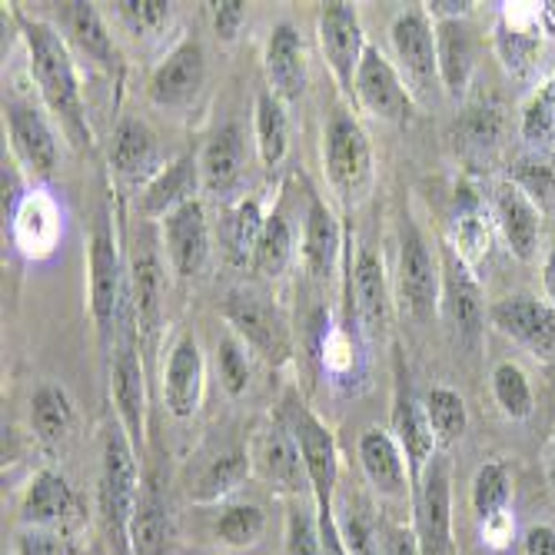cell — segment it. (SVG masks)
<instances>
[{
  "label": "cell",
  "instance_id": "9",
  "mask_svg": "<svg viewBox=\"0 0 555 555\" xmlns=\"http://www.w3.org/2000/svg\"><path fill=\"white\" fill-rule=\"evenodd\" d=\"M399 293L406 299L413 317L426 320L436 313L439 302V263L426 236L416 230V223H402L399 230Z\"/></svg>",
  "mask_w": 555,
  "mask_h": 555
},
{
  "label": "cell",
  "instance_id": "35",
  "mask_svg": "<svg viewBox=\"0 0 555 555\" xmlns=\"http://www.w3.org/2000/svg\"><path fill=\"white\" fill-rule=\"evenodd\" d=\"M249 466H254L249 452H240V449L223 452V456H217L190 486V499L199 502V506H214V502L227 499L249 479Z\"/></svg>",
  "mask_w": 555,
  "mask_h": 555
},
{
  "label": "cell",
  "instance_id": "2",
  "mask_svg": "<svg viewBox=\"0 0 555 555\" xmlns=\"http://www.w3.org/2000/svg\"><path fill=\"white\" fill-rule=\"evenodd\" d=\"M137 449L124 426H114L104 439V469H100V509L117 555H133L130 526L140 509V466Z\"/></svg>",
  "mask_w": 555,
  "mask_h": 555
},
{
  "label": "cell",
  "instance_id": "39",
  "mask_svg": "<svg viewBox=\"0 0 555 555\" xmlns=\"http://www.w3.org/2000/svg\"><path fill=\"white\" fill-rule=\"evenodd\" d=\"M509 499H513V482H509L506 466H502V463L479 466V473L473 479V509H476L479 526L506 516Z\"/></svg>",
  "mask_w": 555,
  "mask_h": 555
},
{
  "label": "cell",
  "instance_id": "19",
  "mask_svg": "<svg viewBox=\"0 0 555 555\" xmlns=\"http://www.w3.org/2000/svg\"><path fill=\"white\" fill-rule=\"evenodd\" d=\"M167 410L177 420H190L199 410V399H204V352H199L193 336H183L167 363Z\"/></svg>",
  "mask_w": 555,
  "mask_h": 555
},
{
  "label": "cell",
  "instance_id": "29",
  "mask_svg": "<svg viewBox=\"0 0 555 555\" xmlns=\"http://www.w3.org/2000/svg\"><path fill=\"white\" fill-rule=\"evenodd\" d=\"M436 61H439L442 87L452 96H460L469 87L473 61H476L473 37H469L463 21H439V27H436Z\"/></svg>",
  "mask_w": 555,
  "mask_h": 555
},
{
  "label": "cell",
  "instance_id": "12",
  "mask_svg": "<svg viewBox=\"0 0 555 555\" xmlns=\"http://www.w3.org/2000/svg\"><path fill=\"white\" fill-rule=\"evenodd\" d=\"M249 460L260 466L263 479L280 495H299L302 489H310L307 463H302V452H299V446H296L286 423H276V426L263 429Z\"/></svg>",
  "mask_w": 555,
  "mask_h": 555
},
{
  "label": "cell",
  "instance_id": "24",
  "mask_svg": "<svg viewBox=\"0 0 555 555\" xmlns=\"http://www.w3.org/2000/svg\"><path fill=\"white\" fill-rule=\"evenodd\" d=\"M196 186H199V164L193 157H180L170 167L157 170L154 180L146 183L143 199H140V214L146 220H157V217L167 220L180 207L193 204Z\"/></svg>",
  "mask_w": 555,
  "mask_h": 555
},
{
  "label": "cell",
  "instance_id": "48",
  "mask_svg": "<svg viewBox=\"0 0 555 555\" xmlns=\"http://www.w3.org/2000/svg\"><path fill=\"white\" fill-rule=\"evenodd\" d=\"M339 513L343 516H336V526H339V535H343V545H346L349 555H383L376 529L360 509L343 506Z\"/></svg>",
  "mask_w": 555,
  "mask_h": 555
},
{
  "label": "cell",
  "instance_id": "58",
  "mask_svg": "<svg viewBox=\"0 0 555 555\" xmlns=\"http://www.w3.org/2000/svg\"><path fill=\"white\" fill-rule=\"evenodd\" d=\"M539 24L548 37H555V0H545V4H539Z\"/></svg>",
  "mask_w": 555,
  "mask_h": 555
},
{
  "label": "cell",
  "instance_id": "30",
  "mask_svg": "<svg viewBox=\"0 0 555 555\" xmlns=\"http://www.w3.org/2000/svg\"><path fill=\"white\" fill-rule=\"evenodd\" d=\"M446 302H449V317L456 323L460 336L466 343H476L482 333V299H479L473 270L463 267L456 257H449V267H446Z\"/></svg>",
  "mask_w": 555,
  "mask_h": 555
},
{
  "label": "cell",
  "instance_id": "42",
  "mask_svg": "<svg viewBox=\"0 0 555 555\" xmlns=\"http://www.w3.org/2000/svg\"><path fill=\"white\" fill-rule=\"evenodd\" d=\"M293 260V230L286 223L283 214L267 217L263 236L257 243V254H254V267L267 276H280Z\"/></svg>",
  "mask_w": 555,
  "mask_h": 555
},
{
  "label": "cell",
  "instance_id": "45",
  "mask_svg": "<svg viewBox=\"0 0 555 555\" xmlns=\"http://www.w3.org/2000/svg\"><path fill=\"white\" fill-rule=\"evenodd\" d=\"M267 529V516L260 506H249V502H240V506H227L220 522H217V539L233 545V548H249L257 545L260 535Z\"/></svg>",
  "mask_w": 555,
  "mask_h": 555
},
{
  "label": "cell",
  "instance_id": "31",
  "mask_svg": "<svg viewBox=\"0 0 555 555\" xmlns=\"http://www.w3.org/2000/svg\"><path fill=\"white\" fill-rule=\"evenodd\" d=\"M77 413H74V399L64 386L57 383H43L34 399H30V426L40 442L57 446L74 433Z\"/></svg>",
  "mask_w": 555,
  "mask_h": 555
},
{
  "label": "cell",
  "instance_id": "49",
  "mask_svg": "<svg viewBox=\"0 0 555 555\" xmlns=\"http://www.w3.org/2000/svg\"><path fill=\"white\" fill-rule=\"evenodd\" d=\"M217 366H220L223 389L230 396H243L246 386H249V360H246V349L233 336L220 339V346H217Z\"/></svg>",
  "mask_w": 555,
  "mask_h": 555
},
{
  "label": "cell",
  "instance_id": "1",
  "mask_svg": "<svg viewBox=\"0 0 555 555\" xmlns=\"http://www.w3.org/2000/svg\"><path fill=\"white\" fill-rule=\"evenodd\" d=\"M21 34H24V43H27L30 74H34V80L40 87L47 111L64 124L67 137L77 146L90 143L80 80H77V67H74V57H70L64 37L50 24L27 21V17H21Z\"/></svg>",
  "mask_w": 555,
  "mask_h": 555
},
{
  "label": "cell",
  "instance_id": "37",
  "mask_svg": "<svg viewBox=\"0 0 555 555\" xmlns=\"http://www.w3.org/2000/svg\"><path fill=\"white\" fill-rule=\"evenodd\" d=\"M67 30L87 57H93L104 67L117 64L114 40H111V34H107V27H104V21H100L93 4H67Z\"/></svg>",
  "mask_w": 555,
  "mask_h": 555
},
{
  "label": "cell",
  "instance_id": "41",
  "mask_svg": "<svg viewBox=\"0 0 555 555\" xmlns=\"http://www.w3.org/2000/svg\"><path fill=\"white\" fill-rule=\"evenodd\" d=\"M167 532H170V522H167V509L157 492H150L140 499V509L133 516V526H130V548L133 555H160L164 545H167Z\"/></svg>",
  "mask_w": 555,
  "mask_h": 555
},
{
  "label": "cell",
  "instance_id": "15",
  "mask_svg": "<svg viewBox=\"0 0 555 555\" xmlns=\"http://www.w3.org/2000/svg\"><path fill=\"white\" fill-rule=\"evenodd\" d=\"M392 50L399 57V67L416 87H433L439 77V61H436V34L420 11H406L392 21Z\"/></svg>",
  "mask_w": 555,
  "mask_h": 555
},
{
  "label": "cell",
  "instance_id": "21",
  "mask_svg": "<svg viewBox=\"0 0 555 555\" xmlns=\"http://www.w3.org/2000/svg\"><path fill=\"white\" fill-rule=\"evenodd\" d=\"M114 402L120 413V426L130 436L137 456H143V423H146V389H143V370L137 360L133 346H120L117 360H114Z\"/></svg>",
  "mask_w": 555,
  "mask_h": 555
},
{
  "label": "cell",
  "instance_id": "5",
  "mask_svg": "<svg viewBox=\"0 0 555 555\" xmlns=\"http://www.w3.org/2000/svg\"><path fill=\"white\" fill-rule=\"evenodd\" d=\"M120 310V254L107 214H100L90 240V313L104 346L111 343Z\"/></svg>",
  "mask_w": 555,
  "mask_h": 555
},
{
  "label": "cell",
  "instance_id": "26",
  "mask_svg": "<svg viewBox=\"0 0 555 555\" xmlns=\"http://www.w3.org/2000/svg\"><path fill=\"white\" fill-rule=\"evenodd\" d=\"M539 4H509L506 14H502L499 34H495V47L499 57L513 74H526L539 54Z\"/></svg>",
  "mask_w": 555,
  "mask_h": 555
},
{
  "label": "cell",
  "instance_id": "3",
  "mask_svg": "<svg viewBox=\"0 0 555 555\" xmlns=\"http://www.w3.org/2000/svg\"><path fill=\"white\" fill-rule=\"evenodd\" d=\"M323 157H326V173L336 193L349 207L360 204L373 186V150H370L366 130L346 111L333 114V120L326 124Z\"/></svg>",
  "mask_w": 555,
  "mask_h": 555
},
{
  "label": "cell",
  "instance_id": "40",
  "mask_svg": "<svg viewBox=\"0 0 555 555\" xmlns=\"http://www.w3.org/2000/svg\"><path fill=\"white\" fill-rule=\"evenodd\" d=\"M423 410H426V420H429L433 436H436V442H439V446L456 442V439L466 433V426H469V416H466V402H463V396H460V392H452V389H446V386L429 389L426 406H423Z\"/></svg>",
  "mask_w": 555,
  "mask_h": 555
},
{
  "label": "cell",
  "instance_id": "28",
  "mask_svg": "<svg viewBox=\"0 0 555 555\" xmlns=\"http://www.w3.org/2000/svg\"><path fill=\"white\" fill-rule=\"evenodd\" d=\"M133 310H137V330L143 336H154L160 330L164 273H160V260L154 254V246L146 240L143 246H137V257H133Z\"/></svg>",
  "mask_w": 555,
  "mask_h": 555
},
{
  "label": "cell",
  "instance_id": "36",
  "mask_svg": "<svg viewBox=\"0 0 555 555\" xmlns=\"http://www.w3.org/2000/svg\"><path fill=\"white\" fill-rule=\"evenodd\" d=\"M257 150L267 167H280L289 150V120L283 100L273 90H263L257 96Z\"/></svg>",
  "mask_w": 555,
  "mask_h": 555
},
{
  "label": "cell",
  "instance_id": "6",
  "mask_svg": "<svg viewBox=\"0 0 555 555\" xmlns=\"http://www.w3.org/2000/svg\"><path fill=\"white\" fill-rule=\"evenodd\" d=\"M320 47H323L326 67L333 70L336 83L352 93L357 70H360L363 54H366V47H370L357 8L343 4V0L323 4V14H320Z\"/></svg>",
  "mask_w": 555,
  "mask_h": 555
},
{
  "label": "cell",
  "instance_id": "33",
  "mask_svg": "<svg viewBox=\"0 0 555 555\" xmlns=\"http://www.w3.org/2000/svg\"><path fill=\"white\" fill-rule=\"evenodd\" d=\"M302 257H307V270L317 280H330L339 260V223L336 217L320 204L310 199L307 214V240H302Z\"/></svg>",
  "mask_w": 555,
  "mask_h": 555
},
{
  "label": "cell",
  "instance_id": "32",
  "mask_svg": "<svg viewBox=\"0 0 555 555\" xmlns=\"http://www.w3.org/2000/svg\"><path fill=\"white\" fill-rule=\"evenodd\" d=\"M243 173V137L240 127H220L199 154V177L210 190H230Z\"/></svg>",
  "mask_w": 555,
  "mask_h": 555
},
{
  "label": "cell",
  "instance_id": "50",
  "mask_svg": "<svg viewBox=\"0 0 555 555\" xmlns=\"http://www.w3.org/2000/svg\"><path fill=\"white\" fill-rule=\"evenodd\" d=\"M286 555H323L317 513H307L302 506L289 509V516H286Z\"/></svg>",
  "mask_w": 555,
  "mask_h": 555
},
{
  "label": "cell",
  "instance_id": "59",
  "mask_svg": "<svg viewBox=\"0 0 555 555\" xmlns=\"http://www.w3.org/2000/svg\"><path fill=\"white\" fill-rule=\"evenodd\" d=\"M545 83H548V90H552V100H555V77H552V80H545Z\"/></svg>",
  "mask_w": 555,
  "mask_h": 555
},
{
  "label": "cell",
  "instance_id": "55",
  "mask_svg": "<svg viewBox=\"0 0 555 555\" xmlns=\"http://www.w3.org/2000/svg\"><path fill=\"white\" fill-rule=\"evenodd\" d=\"M383 555H420L416 532H410V529H389Z\"/></svg>",
  "mask_w": 555,
  "mask_h": 555
},
{
  "label": "cell",
  "instance_id": "51",
  "mask_svg": "<svg viewBox=\"0 0 555 555\" xmlns=\"http://www.w3.org/2000/svg\"><path fill=\"white\" fill-rule=\"evenodd\" d=\"M17 555H67V545L50 529H24L17 539Z\"/></svg>",
  "mask_w": 555,
  "mask_h": 555
},
{
  "label": "cell",
  "instance_id": "47",
  "mask_svg": "<svg viewBox=\"0 0 555 555\" xmlns=\"http://www.w3.org/2000/svg\"><path fill=\"white\" fill-rule=\"evenodd\" d=\"M170 8L173 4H167V0H120L117 14L137 37H146V34L167 27V21L173 14Z\"/></svg>",
  "mask_w": 555,
  "mask_h": 555
},
{
  "label": "cell",
  "instance_id": "43",
  "mask_svg": "<svg viewBox=\"0 0 555 555\" xmlns=\"http://www.w3.org/2000/svg\"><path fill=\"white\" fill-rule=\"evenodd\" d=\"M492 392H495V402L502 406V413H506L509 420H529L532 416V389H529V379L519 366L499 363L492 373Z\"/></svg>",
  "mask_w": 555,
  "mask_h": 555
},
{
  "label": "cell",
  "instance_id": "14",
  "mask_svg": "<svg viewBox=\"0 0 555 555\" xmlns=\"http://www.w3.org/2000/svg\"><path fill=\"white\" fill-rule=\"evenodd\" d=\"M8 124H11V146H14L21 167L34 180L54 177V170H57V133L47 124V117L34 107L11 104Z\"/></svg>",
  "mask_w": 555,
  "mask_h": 555
},
{
  "label": "cell",
  "instance_id": "18",
  "mask_svg": "<svg viewBox=\"0 0 555 555\" xmlns=\"http://www.w3.org/2000/svg\"><path fill=\"white\" fill-rule=\"evenodd\" d=\"M392 436L402 449V456H406V466H410V482L420 486L433 456H436V436H433V426L426 420V410L420 402L402 392L396 396V410H392Z\"/></svg>",
  "mask_w": 555,
  "mask_h": 555
},
{
  "label": "cell",
  "instance_id": "4",
  "mask_svg": "<svg viewBox=\"0 0 555 555\" xmlns=\"http://www.w3.org/2000/svg\"><path fill=\"white\" fill-rule=\"evenodd\" d=\"M302 452V463H307L310 473V492L317 509H330L336 506V479H339V456H336V439L333 433L302 406L296 396L286 399V420H283Z\"/></svg>",
  "mask_w": 555,
  "mask_h": 555
},
{
  "label": "cell",
  "instance_id": "23",
  "mask_svg": "<svg viewBox=\"0 0 555 555\" xmlns=\"http://www.w3.org/2000/svg\"><path fill=\"white\" fill-rule=\"evenodd\" d=\"M77 509L74 489L67 486V479L54 469H40L21 502V522L27 529H54L61 522L70 519V513Z\"/></svg>",
  "mask_w": 555,
  "mask_h": 555
},
{
  "label": "cell",
  "instance_id": "27",
  "mask_svg": "<svg viewBox=\"0 0 555 555\" xmlns=\"http://www.w3.org/2000/svg\"><path fill=\"white\" fill-rule=\"evenodd\" d=\"M352 289H357V310L366 336H383L389 323V289L383 260L373 249H360L357 267H352Z\"/></svg>",
  "mask_w": 555,
  "mask_h": 555
},
{
  "label": "cell",
  "instance_id": "20",
  "mask_svg": "<svg viewBox=\"0 0 555 555\" xmlns=\"http://www.w3.org/2000/svg\"><path fill=\"white\" fill-rule=\"evenodd\" d=\"M492 214L513 254L519 260H532L539 246V210L532 207L526 190L516 183H499L492 193Z\"/></svg>",
  "mask_w": 555,
  "mask_h": 555
},
{
  "label": "cell",
  "instance_id": "57",
  "mask_svg": "<svg viewBox=\"0 0 555 555\" xmlns=\"http://www.w3.org/2000/svg\"><path fill=\"white\" fill-rule=\"evenodd\" d=\"M542 283H545V296H548V302H552V307H555V246L548 249V257H545Z\"/></svg>",
  "mask_w": 555,
  "mask_h": 555
},
{
  "label": "cell",
  "instance_id": "46",
  "mask_svg": "<svg viewBox=\"0 0 555 555\" xmlns=\"http://www.w3.org/2000/svg\"><path fill=\"white\" fill-rule=\"evenodd\" d=\"M522 137L532 143V146H555V100H552V90L548 83L539 87V93L526 104V114H522Z\"/></svg>",
  "mask_w": 555,
  "mask_h": 555
},
{
  "label": "cell",
  "instance_id": "16",
  "mask_svg": "<svg viewBox=\"0 0 555 555\" xmlns=\"http://www.w3.org/2000/svg\"><path fill=\"white\" fill-rule=\"evenodd\" d=\"M164 240H167V254L170 263L180 276H196L207 267L210 257V227L207 214L199 207V199L180 207L164 220Z\"/></svg>",
  "mask_w": 555,
  "mask_h": 555
},
{
  "label": "cell",
  "instance_id": "11",
  "mask_svg": "<svg viewBox=\"0 0 555 555\" xmlns=\"http://www.w3.org/2000/svg\"><path fill=\"white\" fill-rule=\"evenodd\" d=\"M489 320L499 333L522 343L535 357H552L555 352V313L545 302L532 296H509L489 307Z\"/></svg>",
  "mask_w": 555,
  "mask_h": 555
},
{
  "label": "cell",
  "instance_id": "17",
  "mask_svg": "<svg viewBox=\"0 0 555 555\" xmlns=\"http://www.w3.org/2000/svg\"><path fill=\"white\" fill-rule=\"evenodd\" d=\"M360 466L370 479V486L386 499H402L410 492V466L392 433L386 429H366L360 436Z\"/></svg>",
  "mask_w": 555,
  "mask_h": 555
},
{
  "label": "cell",
  "instance_id": "38",
  "mask_svg": "<svg viewBox=\"0 0 555 555\" xmlns=\"http://www.w3.org/2000/svg\"><path fill=\"white\" fill-rule=\"evenodd\" d=\"M263 227H267V217L260 210V204L254 196L249 199H240V204L227 214V223H223V236H227V249L236 263H246L254 260L257 254V243L263 236Z\"/></svg>",
  "mask_w": 555,
  "mask_h": 555
},
{
  "label": "cell",
  "instance_id": "25",
  "mask_svg": "<svg viewBox=\"0 0 555 555\" xmlns=\"http://www.w3.org/2000/svg\"><path fill=\"white\" fill-rule=\"evenodd\" d=\"M14 243L21 246V254L40 260L47 257L50 249L57 246V236H61V210L50 196L43 193H27L24 204L17 207L14 214Z\"/></svg>",
  "mask_w": 555,
  "mask_h": 555
},
{
  "label": "cell",
  "instance_id": "7",
  "mask_svg": "<svg viewBox=\"0 0 555 555\" xmlns=\"http://www.w3.org/2000/svg\"><path fill=\"white\" fill-rule=\"evenodd\" d=\"M223 317L230 320V326L254 346L260 357L280 363L289 357L293 339H289V326L283 320V313L270 302H263L254 293H230L223 299Z\"/></svg>",
  "mask_w": 555,
  "mask_h": 555
},
{
  "label": "cell",
  "instance_id": "52",
  "mask_svg": "<svg viewBox=\"0 0 555 555\" xmlns=\"http://www.w3.org/2000/svg\"><path fill=\"white\" fill-rule=\"evenodd\" d=\"M243 21H246V4H240V0H223V4H217V11H214V27L223 43L236 40Z\"/></svg>",
  "mask_w": 555,
  "mask_h": 555
},
{
  "label": "cell",
  "instance_id": "53",
  "mask_svg": "<svg viewBox=\"0 0 555 555\" xmlns=\"http://www.w3.org/2000/svg\"><path fill=\"white\" fill-rule=\"evenodd\" d=\"M317 522H320V548H323V555H349L346 545H343L339 526H336V506L317 509Z\"/></svg>",
  "mask_w": 555,
  "mask_h": 555
},
{
  "label": "cell",
  "instance_id": "10",
  "mask_svg": "<svg viewBox=\"0 0 555 555\" xmlns=\"http://www.w3.org/2000/svg\"><path fill=\"white\" fill-rule=\"evenodd\" d=\"M352 93H357L360 104L389 124H406L413 117V96L406 90V83L399 80L396 67L379 54L376 47H366L363 64L357 70V83H352Z\"/></svg>",
  "mask_w": 555,
  "mask_h": 555
},
{
  "label": "cell",
  "instance_id": "56",
  "mask_svg": "<svg viewBox=\"0 0 555 555\" xmlns=\"http://www.w3.org/2000/svg\"><path fill=\"white\" fill-rule=\"evenodd\" d=\"M426 8H429V14H436L439 21H460V17L469 14L473 4H466V0H463V4H446V0H436V4H426Z\"/></svg>",
  "mask_w": 555,
  "mask_h": 555
},
{
  "label": "cell",
  "instance_id": "22",
  "mask_svg": "<svg viewBox=\"0 0 555 555\" xmlns=\"http://www.w3.org/2000/svg\"><path fill=\"white\" fill-rule=\"evenodd\" d=\"M267 80L280 100H299L307 90V57H302V40L293 24H280L267 40Z\"/></svg>",
  "mask_w": 555,
  "mask_h": 555
},
{
  "label": "cell",
  "instance_id": "44",
  "mask_svg": "<svg viewBox=\"0 0 555 555\" xmlns=\"http://www.w3.org/2000/svg\"><path fill=\"white\" fill-rule=\"evenodd\" d=\"M452 257H456L463 267L476 270L486 257H489V230L482 223V217L476 210H466L452 220V240H449Z\"/></svg>",
  "mask_w": 555,
  "mask_h": 555
},
{
  "label": "cell",
  "instance_id": "34",
  "mask_svg": "<svg viewBox=\"0 0 555 555\" xmlns=\"http://www.w3.org/2000/svg\"><path fill=\"white\" fill-rule=\"evenodd\" d=\"M111 164L124 177H140L157 164V137L143 120L124 117L114 130Z\"/></svg>",
  "mask_w": 555,
  "mask_h": 555
},
{
  "label": "cell",
  "instance_id": "13",
  "mask_svg": "<svg viewBox=\"0 0 555 555\" xmlns=\"http://www.w3.org/2000/svg\"><path fill=\"white\" fill-rule=\"evenodd\" d=\"M207 77V64H204V47L196 40H183L180 47H173L167 61L154 70L150 77V100L157 107H183L199 93Z\"/></svg>",
  "mask_w": 555,
  "mask_h": 555
},
{
  "label": "cell",
  "instance_id": "8",
  "mask_svg": "<svg viewBox=\"0 0 555 555\" xmlns=\"http://www.w3.org/2000/svg\"><path fill=\"white\" fill-rule=\"evenodd\" d=\"M416 542L420 555H456L452 539V489L449 469L442 463H429L423 482L416 486Z\"/></svg>",
  "mask_w": 555,
  "mask_h": 555
},
{
  "label": "cell",
  "instance_id": "54",
  "mask_svg": "<svg viewBox=\"0 0 555 555\" xmlns=\"http://www.w3.org/2000/svg\"><path fill=\"white\" fill-rule=\"evenodd\" d=\"M522 548H526V555H555V529H548V526L529 529L522 539Z\"/></svg>",
  "mask_w": 555,
  "mask_h": 555
}]
</instances>
